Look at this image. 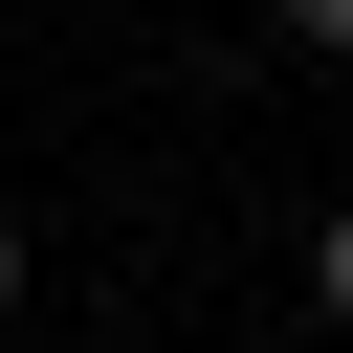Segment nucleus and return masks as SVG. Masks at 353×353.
<instances>
[{
	"label": "nucleus",
	"instance_id": "obj_3",
	"mask_svg": "<svg viewBox=\"0 0 353 353\" xmlns=\"http://www.w3.org/2000/svg\"><path fill=\"white\" fill-rule=\"evenodd\" d=\"M0 309H22V243H0Z\"/></svg>",
	"mask_w": 353,
	"mask_h": 353
},
{
	"label": "nucleus",
	"instance_id": "obj_2",
	"mask_svg": "<svg viewBox=\"0 0 353 353\" xmlns=\"http://www.w3.org/2000/svg\"><path fill=\"white\" fill-rule=\"evenodd\" d=\"M265 22H287V44H353V0H265Z\"/></svg>",
	"mask_w": 353,
	"mask_h": 353
},
{
	"label": "nucleus",
	"instance_id": "obj_1",
	"mask_svg": "<svg viewBox=\"0 0 353 353\" xmlns=\"http://www.w3.org/2000/svg\"><path fill=\"white\" fill-rule=\"evenodd\" d=\"M309 287H331V331H353V199H331V243H309Z\"/></svg>",
	"mask_w": 353,
	"mask_h": 353
}]
</instances>
